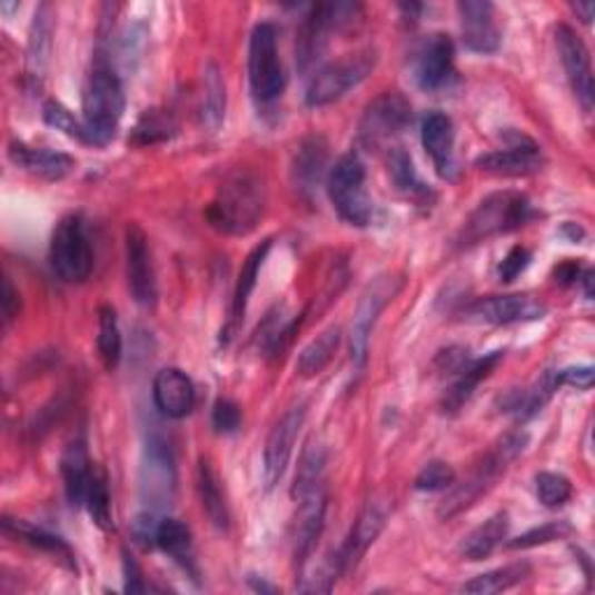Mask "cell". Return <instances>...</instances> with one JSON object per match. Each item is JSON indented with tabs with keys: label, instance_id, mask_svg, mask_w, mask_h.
Segmentation results:
<instances>
[{
	"label": "cell",
	"instance_id": "1",
	"mask_svg": "<svg viewBox=\"0 0 595 595\" xmlns=\"http://www.w3.org/2000/svg\"><path fill=\"white\" fill-rule=\"evenodd\" d=\"M266 185L264 179L240 170L230 175L219 187L212 202L207 205V221L224 236H249V232L264 219L266 212Z\"/></svg>",
	"mask_w": 595,
	"mask_h": 595
},
{
	"label": "cell",
	"instance_id": "2",
	"mask_svg": "<svg viewBox=\"0 0 595 595\" xmlns=\"http://www.w3.org/2000/svg\"><path fill=\"white\" fill-rule=\"evenodd\" d=\"M123 108L126 98L119 77L110 61L98 54L82 98V121L87 128L89 145L106 147L117 136Z\"/></svg>",
	"mask_w": 595,
	"mask_h": 595
},
{
	"label": "cell",
	"instance_id": "3",
	"mask_svg": "<svg viewBox=\"0 0 595 595\" xmlns=\"http://www.w3.org/2000/svg\"><path fill=\"white\" fill-rule=\"evenodd\" d=\"M526 445H528L526 433H507L470 473L468 479L454 484L449 488V494L445 496L443 503H439V509H437L439 519H445V522L454 519V516L463 514L465 509H470L482 496H486L488 490L496 486V482L505 475L509 463H514L524 454Z\"/></svg>",
	"mask_w": 595,
	"mask_h": 595
},
{
	"label": "cell",
	"instance_id": "4",
	"mask_svg": "<svg viewBox=\"0 0 595 595\" xmlns=\"http://www.w3.org/2000/svg\"><path fill=\"white\" fill-rule=\"evenodd\" d=\"M535 217L528 196L519 191H498L486 196L465 221L460 230V245L470 247L482 240L505 236L522 228Z\"/></svg>",
	"mask_w": 595,
	"mask_h": 595
},
{
	"label": "cell",
	"instance_id": "5",
	"mask_svg": "<svg viewBox=\"0 0 595 595\" xmlns=\"http://www.w3.org/2000/svg\"><path fill=\"white\" fill-rule=\"evenodd\" d=\"M326 187L335 212L349 226L364 228L373 219V200L366 191V166L358 153L349 151L335 161L326 177Z\"/></svg>",
	"mask_w": 595,
	"mask_h": 595
},
{
	"label": "cell",
	"instance_id": "6",
	"mask_svg": "<svg viewBox=\"0 0 595 595\" xmlns=\"http://www.w3.org/2000/svg\"><path fill=\"white\" fill-rule=\"evenodd\" d=\"M377 66L375 49H358L354 54H345L343 59L333 61L317 70L307 85L305 102L309 108H324L330 102L345 98L351 89H356Z\"/></svg>",
	"mask_w": 595,
	"mask_h": 595
},
{
	"label": "cell",
	"instance_id": "7",
	"mask_svg": "<svg viewBox=\"0 0 595 595\" xmlns=\"http://www.w3.org/2000/svg\"><path fill=\"white\" fill-rule=\"evenodd\" d=\"M138 484H140V503L145 505V512L159 514L172 505L177 488V468L172 447L166 437L161 435L147 437L140 460Z\"/></svg>",
	"mask_w": 595,
	"mask_h": 595
},
{
	"label": "cell",
	"instance_id": "8",
	"mask_svg": "<svg viewBox=\"0 0 595 595\" xmlns=\"http://www.w3.org/2000/svg\"><path fill=\"white\" fill-rule=\"evenodd\" d=\"M405 279L403 275H379L373 279L366 291L360 294L354 317H351V328H349V349H351V364L360 370L368 360V347H370V335L373 328L379 319V315L386 309V305L394 303V298L403 291Z\"/></svg>",
	"mask_w": 595,
	"mask_h": 595
},
{
	"label": "cell",
	"instance_id": "9",
	"mask_svg": "<svg viewBox=\"0 0 595 595\" xmlns=\"http://www.w3.org/2000/svg\"><path fill=\"white\" fill-rule=\"evenodd\" d=\"M49 264L59 279L82 284L93 270V249L82 217L70 215L59 221L49 245Z\"/></svg>",
	"mask_w": 595,
	"mask_h": 595
},
{
	"label": "cell",
	"instance_id": "10",
	"mask_svg": "<svg viewBox=\"0 0 595 595\" xmlns=\"http://www.w3.org/2000/svg\"><path fill=\"white\" fill-rule=\"evenodd\" d=\"M360 6L356 3H319L313 6L309 14L303 19L298 40H296V63L303 72L313 68L328 44L333 31H343L354 23Z\"/></svg>",
	"mask_w": 595,
	"mask_h": 595
},
{
	"label": "cell",
	"instance_id": "11",
	"mask_svg": "<svg viewBox=\"0 0 595 595\" xmlns=\"http://www.w3.org/2000/svg\"><path fill=\"white\" fill-rule=\"evenodd\" d=\"M249 85L261 102L277 100L287 85L277 51V31L268 21L256 23L249 38Z\"/></svg>",
	"mask_w": 595,
	"mask_h": 595
},
{
	"label": "cell",
	"instance_id": "12",
	"mask_svg": "<svg viewBox=\"0 0 595 595\" xmlns=\"http://www.w3.org/2000/svg\"><path fill=\"white\" fill-rule=\"evenodd\" d=\"M409 123H411L409 100L398 91L381 93L366 108L364 117H360L358 142L370 151L381 149L394 142L400 133H405Z\"/></svg>",
	"mask_w": 595,
	"mask_h": 595
},
{
	"label": "cell",
	"instance_id": "13",
	"mask_svg": "<svg viewBox=\"0 0 595 595\" xmlns=\"http://www.w3.org/2000/svg\"><path fill=\"white\" fill-rule=\"evenodd\" d=\"M547 315V305L530 294L512 296H486L463 309V319L473 324L512 326L537 321Z\"/></svg>",
	"mask_w": 595,
	"mask_h": 595
},
{
	"label": "cell",
	"instance_id": "14",
	"mask_svg": "<svg viewBox=\"0 0 595 595\" xmlns=\"http://www.w3.org/2000/svg\"><path fill=\"white\" fill-rule=\"evenodd\" d=\"M307 417V407L305 405H294L287 409L277 419L272 426L268 439H266V449H264V482L266 488H275L287 470V465L291 460L296 439L305 426Z\"/></svg>",
	"mask_w": 595,
	"mask_h": 595
},
{
	"label": "cell",
	"instance_id": "15",
	"mask_svg": "<svg viewBox=\"0 0 595 595\" xmlns=\"http://www.w3.org/2000/svg\"><path fill=\"white\" fill-rule=\"evenodd\" d=\"M507 147L488 151L475 161V166L488 175L498 177H528L545 168L539 145L524 133H507Z\"/></svg>",
	"mask_w": 595,
	"mask_h": 595
},
{
	"label": "cell",
	"instance_id": "16",
	"mask_svg": "<svg viewBox=\"0 0 595 595\" xmlns=\"http://www.w3.org/2000/svg\"><path fill=\"white\" fill-rule=\"evenodd\" d=\"M126 275L128 289L140 307L149 309L157 305V272H153L149 240L138 224H128L126 228Z\"/></svg>",
	"mask_w": 595,
	"mask_h": 595
},
{
	"label": "cell",
	"instance_id": "17",
	"mask_svg": "<svg viewBox=\"0 0 595 595\" xmlns=\"http://www.w3.org/2000/svg\"><path fill=\"white\" fill-rule=\"evenodd\" d=\"M556 47L579 106L584 112H593L595 102V85H593V70H591V54L584 40L571 29V26H558L556 29Z\"/></svg>",
	"mask_w": 595,
	"mask_h": 595
},
{
	"label": "cell",
	"instance_id": "18",
	"mask_svg": "<svg viewBox=\"0 0 595 595\" xmlns=\"http://www.w3.org/2000/svg\"><path fill=\"white\" fill-rule=\"evenodd\" d=\"M386 519H389V505L386 500H370L364 509H360L358 519L354 522L345 545L340 547L338 556H335V565H338L340 575L351 573L354 567L368 554V549L375 545V539L381 535Z\"/></svg>",
	"mask_w": 595,
	"mask_h": 595
},
{
	"label": "cell",
	"instance_id": "19",
	"mask_svg": "<svg viewBox=\"0 0 595 595\" xmlns=\"http://www.w3.org/2000/svg\"><path fill=\"white\" fill-rule=\"evenodd\" d=\"M463 44L477 54H494L500 47L496 8L488 0H460L458 3Z\"/></svg>",
	"mask_w": 595,
	"mask_h": 595
},
{
	"label": "cell",
	"instance_id": "20",
	"mask_svg": "<svg viewBox=\"0 0 595 595\" xmlns=\"http://www.w3.org/2000/svg\"><path fill=\"white\" fill-rule=\"evenodd\" d=\"M454 75V42L445 33H435L424 40L414 57V80L424 91L443 89Z\"/></svg>",
	"mask_w": 595,
	"mask_h": 595
},
{
	"label": "cell",
	"instance_id": "21",
	"mask_svg": "<svg viewBox=\"0 0 595 595\" xmlns=\"http://www.w3.org/2000/svg\"><path fill=\"white\" fill-rule=\"evenodd\" d=\"M298 512H296V530H294V556L298 565H305L307 556L317 547V539L324 530L326 519V486L309 488L307 494L296 498Z\"/></svg>",
	"mask_w": 595,
	"mask_h": 595
},
{
	"label": "cell",
	"instance_id": "22",
	"mask_svg": "<svg viewBox=\"0 0 595 595\" xmlns=\"http://www.w3.org/2000/svg\"><path fill=\"white\" fill-rule=\"evenodd\" d=\"M153 403L168 419H185L196 405V386L179 368H163L153 377Z\"/></svg>",
	"mask_w": 595,
	"mask_h": 595
},
{
	"label": "cell",
	"instance_id": "23",
	"mask_svg": "<svg viewBox=\"0 0 595 595\" xmlns=\"http://www.w3.org/2000/svg\"><path fill=\"white\" fill-rule=\"evenodd\" d=\"M422 142L428 151V157L433 159L437 175L443 179H454L456 177V151H454L456 133H454L452 119L443 112L426 115L422 123Z\"/></svg>",
	"mask_w": 595,
	"mask_h": 595
},
{
	"label": "cell",
	"instance_id": "24",
	"mask_svg": "<svg viewBox=\"0 0 595 595\" xmlns=\"http://www.w3.org/2000/svg\"><path fill=\"white\" fill-rule=\"evenodd\" d=\"M8 157L17 168L31 172L40 179H47V182H59V179L68 177L75 170V161L68 153L29 147L23 142H10Z\"/></svg>",
	"mask_w": 595,
	"mask_h": 595
},
{
	"label": "cell",
	"instance_id": "25",
	"mask_svg": "<svg viewBox=\"0 0 595 595\" xmlns=\"http://www.w3.org/2000/svg\"><path fill=\"white\" fill-rule=\"evenodd\" d=\"M272 249V240H264L258 247H254L247 256V261L242 264V270H240V277H238V284H236V294H232V305H230V319L226 324V343L232 338V335L238 333L240 324L245 321V315H247V305H249V298L256 289V279H258V272H261L266 258Z\"/></svg>",
	"mask_w": 595,
	"mask_h": 595
},
{
	"label": "cell",
	"instance_id": "26",
	"mask_svg": "<svg viewBox=\"0 0 595 595\" xmlns=\"http://www.w3.org/2000/svg\"><path fill=\"white\" fill-rule=\"evenodd\" d=\"M91 473H93V463L89 460L87 439L85 435H80V437H75L72 443H68L61 456V475L66 484V496L72 507L85 505Z\"/></svg>",
	"mask_w": 595,
	"mask_h": 595
},
{
	"label": "cell",
	"instance_id": "27",
	"mask_svg": "<svg viewBox=\"0 0 595 595\" xmlns=\"http://www.w3.org/2000/svg\"><path fill=\"white\" fill-rule=\"evenodd\" d=\"M503 360V351H494L484 358L473 360V364H465L456 375L454 384L445 391L443 396V409L447 414H456L465 403H468L475 394L477 386L496 370V366Z\"/></svg>",
	"mask_w": 595,
	"mask_h": 595
},
{
	"label": "cell",
	"instance_id": "28",
	"mask_svg": "<svg viewBox=\"0 0 595 595\" xmlns=\"http://www.w3.org/2000/svg\"><path fill=\"white\" fill-rule=\"evenodd\" d=\"M561 377L558 370H545L526 394H512L509 400H505V411H514L516 419L528 422L549 405L554 394L561 389Z\"/></svg>",
	"mask_w": 595,
	"mask_h": 595
},
{
	"label": "cell",
	"instance_id": "29",
	"mask_svg": "<svg viewBox=\"0 0 595 595\" xmlns=\"http://www.w3.org/2000/svg\"><path fill=\"white\" fill-rule=\"evenodd\" d=\"M198 496L202 503V512L207 514V519L212 522V526L219 530H228L230 512H228L226 494L221 488L219 475L215 473L212 463L207 458H200L198 463Z\"/></svg>",
	"mask_w": 595,
	"mask_h": 595
},
{
	"label": "cell",
	"instance_id": "30",
	"mask_svg": "<svg viewBox=\"0 0 595 595\" xmlns=\"http://www.w3.org/2000/svg\"><path fill=\"white\" fill-rule=\"evenodd\" d=\"M509 530V516L507 512H498L477 526L468 537L460 542V556L468 561H482L496 552V547L507 537Z\"/></svg>",
	"mask_w": 595,
	"mask_h": 595
},
{
	"label": "cell",
	"instance_id": "31",
	"mask_svg": "<svg viewBox=\"0 0 595 595\" xmlns=\"http://www.w3.org/2000/svg\"><path fill=\"white\" fill-rule=\"evenodd\" d=\"M326 166H328V147L324 138H307L300 145L296 161H294L296 185L305 191L317 189L321 177L326 175Z\"/></svg>",
	"mask_w": 595,
	"mask_h": 595
},
{
	"label": "cell",
	"instance_id": "32",
	"mask_svg": "<svg viewBox=\"0 0 595 595\" xmlns=\"http://www.w3.org/2000/svg\"><path fill=\"white\" fill-rule=\"evenodd\" d=\"M157 545L168 556H172L175 563L182 565L187 573H191L194 577L198 575L196 556H194V537L187 524L177 519H161L157 528Z\"/></svg>",
	"mask_w": 595,
	"mask_h": 595
},
{
	"label": "cell",
	"instance_id": "33",
	"mask_svg": "<svg viewBox=\"0 0 595 595\" xmlns=\"http://www.w3.org/2000/svg\"><path fill=\"white\" fill-rule=\"evenodd\" d=\"M3 528L8 535H14L19 537L21 542H26V545H31L40 552H47L51 556H57L61 558L70 571H75V556H72V549L66 545V542L54 535V533H49L44 528H38V526H31V524H26V522H19V519H10V516H6L3 519Z\"/></svg>",
	"mask_w": 595,
	"mask_h": 595
},
{
	"label": "cell",
	"instance_id": "34",
	"mask_svg": "<svg viewBox=\"0 0 595 595\" xmlns=\"http://www.w3.org/2000/svg\"><path fill=\"white\" fill-rule=\"evenodd\" d=\"M51 8L40 6V10L33 17L31 23V36H29V57H26V66H29V77L33 82H40L44 77L47 63H49V51H51Z\"/></svg>",
	"mask_w": 595,
	"mask_h": 595
},
{
	"label": "cell",
	"instance_id": "35",
	"mask_svg": "<svg viewBox=\"0 0 595 595\" xmlns=\"http://www.w3.org/2000/svg\"><path fill=\"white\" fill-rule=\"evenodd\" d=\"M340 343H343V328L340 326H328L324 333H319L317 338L300 351L298 364H296L298 375L300 377H317L319 373H324V368L330 364L333 354L338 351Z\"/></svg>",
	"mask_w": 595,
	"mask_h": 595
},
{
	"label": "cell",
	"instance_id": "36",
	"mask_svg": "<svg viewBox=\"0 0 595 595\" xmlns=\"http://www.w3.org/2000/svg\"><path fill=\"white\" fill-rule=\"evenodd\" d=\"M202 123L210 131H219L226 117V85L221 70L210 61L202 70Z\"/></svg>",
	"mask_w": 595,
	"mask_h": 595
},
{
	"label": "cell",
	"instance_id": "37",
	"mask_svg": "<svg viewBox=\"0 0 595 595\" xmlns=\"http://www.w3.org/2000/svg\"><path fill=\"white\" fill-rule=\"evenodd\" d=\"M528 575H530L528 563H514V565H505V567H498V571H490L486 575L470 579L468 584H463L460 591L470 595H494V593H500L516 584H522Z\"/></svg>",
	"mask_w": 595,
	"mask_h": 595
},
{
	"label": "cell",
	"instance_id": "38",
	"mask_svg": "<svg viewBox=\"0 0 595 595\" xmlns=\"http://www.w3.org/2000/svg\"><path fill=\"white\" fill-rule=\"evenodd\" d=\"M389 175L394 179L396 189L411 200H428L433 196L430 189L419 179L417 170H414L411 157L400 147H394L389 151Z\"/></svg>",
	"mask_w": 595,
	"mask_h": 595
},
{
	"label": "cell",
	"instance_id": "39",
	"mask_svg": "<svg viewBox=\"0 0 595 595\" xmlns=\"http://www.w3.org/2000/svg\"><path fill=\"white\" fill-rule=\"evenodd\" d=\"M98 354L102 366L115 370L121 360V330L117 313L110 305H102L98 309Z\"/></svg>",
	"mask_w": 595,
	"mask_h": 595
},
{
	"label": "cell",
	"instance_id": "40",
	"mask_svg": "<svg viewBox=\"0 0 595 595\" xmlns=\"http://www.w3.org/2000/svg\"><path fill=\"white\" fill-rule=\"evenodd\" d=\"M85 505L89 509V516L93 519V524L102 530H110L115 528L112 522V505H110V488H108V477L102 470L93 468L91 479H89V488H87V498Z\"/></svg>",
	"mask_w": 595,
	"mask_h": 595
},
{
	"label": "cell",
	"instance_id": "41",
	"mask_svg": "<svg viewBox=\"0 0 595 595\" xmlns=\"http://www.w3.org/2000/svg\"><path fill=\"white\" fill-rule=\"evenodd\" d=\"M324 470H326V449L319 443H309L300 456V465L296 473L294 484V498L307 494L309 488L324 484Z\"/></svg>",
	"mask_w": 595,
	"mask_h": 595
},
{
	"label": "cell",
	"instance_id": "42",
	"mask_svg": "<svg viewBox=\"0 0 595 595\" xmlns=\"http://www.w3.org/2000/svg\"><path fill=\"white\" fill-rule=\"evenodd\" d=\"M175 136V121L163 110H145L133 128L136 145H157Z\"/></svg>",
	"mask_w": 595,
	"mask_h": 595
},
{
	"label": "cell",
	"instance_id": "43",
	"mask_svg": "<svg viewBox=\"0 0 595 595\" xmlns=\"http://www.w3.org/2000/svg\"><path fill=\"white\" fill-rule=\"evenodd\" d=\"M537 498L545 507H563L573 496V484L558 473H539L535 477Z\"/></svg>",
	"mask_w": 595,
	"mask_h": 595
},
{
	"label": "cell",
	"instance_id": "44",
	"mask_svg": "<svg viewBox=\"0 0 595 595\" xmlns=\"http://www.w3.org/2000/svg\"><path fill=\"white\" fill-rule=\"evenodd\" d=\"M42 117H44V121H47L49 126H54L57 131L66 133L68 138L80 140V142L89 145L85 121L75 119V115H72L66 106H61V102H57V100H47V102H44V108H42Z\"/></svg>",
	"mask_w": 595,
	"mask_h": 595
},
{
	"label": "cell",
	"instance_id": "45",
	"mask_svg": "<svg viewBox=\"0 0 595 595\" xmlns=\"http://www.w3.org/2000/svg\"><path fill=\"white\" fill-rule=\"evenodd\" d=\"M573 533V526L567 522H552V524H545L539 528H533L524 535H519L516 539L509 542V549H533V547H539V545H549V542H556V539H563Z\"/></svg>",
	"mask_w": 595,
	"mask_h": 595
},
{
	"label": "cell",
	"instance_id": "46",
	"mask_svg": "<svg viewBox=\"0 0 595 595\" xmlns=\"http://www.w3.org/2000/svg\"><path fill=\"white\" fill-rule=\"evenodd\" d=\"M456 484V473L449 463L445 460H430L424 465V470L417 475V486L419 490H428V494H435V490H449Z\"/></svg>",
	"mask_w": 595,
	"mask_h": 595
},
{
	"label": "cell",
	"instance_id": "47",
	"mask_svg": "<svg viewBox=\"0 0 595 595\" xmlns=\"http://www.w3.org/2000/svg\"><path fill=\"white\" fill-rule=\"evenodd\" d=\"M240 422H242V414H240V407L228 400V398H219L215 403V409H212V426L217 433H236L240 428Z\"/></svg>",
	"mask_w": 595,
	"mask_h": 595
},
{
	"label": "cell",
	"instance_id": "48",
	"mask_svg": "<svg viewBox=\"0 0 595 595\" xmlns=\"http://www.w3.org/2000/svg\"><path fill=\"white\" fill-rule=\"evenodd\" d=\"M530 264V251L526 247H514L509 254L503 258V264L498 268V275L503 281H514L519 277Z\"/></svg>",
	"mask_w": 595,
	"mask_h": 595
},
{
	"label": "cell",
	"instance_id": "49",
	"mask_svg": "<svg viewBox=\"0 0 595 595\" xmlns=\"http://www.w3.org/2000/svg\"><path fill=\"white\" fill-rule=\"evenodd\" d=\"M561 377V384H567V386H575V389H591L593 386V379H595V370L591 366H577V368H565L558 373Z\"/></svg>",
	"mask_w": 595,
	"mask_h": 595
},
{
	"label": "cell",
	"instance_id": "50",
	"mask_svg": "<svg viewBox=\"0 0 595 595\" xmlns=\"http://www.w3.org/2000/svg\"><path fill=\"white\" fill-rule=\"evenodd\" d=\"M0 305H3V315H6V321L8 324L12 319H17L21 300H19V291L14 289V284H12L10 277L3 279V298H0Z\"/></svg>",
	"mask_w": 595,
	"mask_h": 595
},
{
	"label": "cell",
	"instance_id": "51",
	"mask_svg": "<svg viewBox=\"0 0 595 595\" xmlns=\"http://www.w3.org/2000/svg\"><path fill=\"white\" fill-rule=\"evenodd\" d=\"M123 573H126V591L128 593H142L145 584H142V573L138 563L133 561V556L123 554Z\"/></svg>",
	"mask_w": 595,
	"mask_h": 595
},
{
	"label": "cell",
	"instance_id": "52",
	"mask_svg": "<svg viewBox=\"0 0 595 595\" xmlns=\"http://www.w3.org/2000/svg\"><path fill=\"white\" fill-rule=\"evenodd\" d=\"M579 279V266L573 264V261H567L563 266L556 268V281L561 284H575Z\"/></svg>",
	"mask_w": 595,
	"mask_h": 595
},
{
	"label": "cell",
	"instance_id": "53",
	"mask_svg": "<svg viewBox=\"0 0 595 595\" xmlns=\"http://www.w3.org/2000/svg\"><path fill=\"white\" fill-rule=\"evenodd\" d=\"M573 10L579 14V19H582L584 23H591L593 12H595V6H593V3H575Z\"/></svg>",
	"mask_w": 595,
	"mask_h": 595
},
{
	"label": "cell",
	"instance_id": "54",
	"mask_svg": "<svg viewBox=\"0 0 595 595\" xmlns=\"http://www.w3.org/2000/svg\"><path fill=\"white\" fill-rule=\"evenodd\" d=\"M584 287H586V296H593V270L584 272Z\"/></svg>",
	"mask_w": 595,
	"mask_h": 595
}]
</instances>
